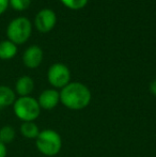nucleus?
I'll use <instances>...</instances> for the list:
<instances>
[{
	"label": "nucleus",
	"mask_w": 156,
	"mask_h": 157,
	"mask_svg": "<svg viewBox=\"0 0 156 157\" xmlns=\"http://www.w3.org/2000/svg\"><path fill=\"white\" fill-rule=\"evenodd\" d=\"M92 94L86 85L73 81L60 91V103L70 110H82L90 105Z\"/></svg>",
	"instance_id": "f257e3e1"
},
{
	"label": "nucleus",
	"mask_w": 156,
	"mask_h": 157,
	"mask_svg": "<svg viewBox=\"0 0 156 157\" xmlns=\"http://www.w3.org/2000/svg\"><path fill=\"white\" fill-rule=\"evenodd\" d=\"M36 147L44 156L54 157L58 155L62 149V138L55 129L46 128L40 132L36 139Z\"/></svg>",
	"instance_id": "f03ea898"
},
{
	"label": "nucleus",
	"mask_w": 156,
	"mask_h": 157,
	"mask_svg": "<svg viewBox=\"0 0 156 157\" xmlns=\"http://www.w3.org/2000/svg\"><path fill=\"white\" fill-rule=\"evenodd\" d=\"M38 99L32 96H23L16 98L13 104L14 114L23 122H34L41 114Z\"/></svg>",
	"instance_id": "7ed1b4c3"
},
{
	"label": "nucleus",
	"mask_w": 156,
	"mask_h": 157,
	"mask_svg": "<svg viewBox=\"0 0 156 157\" xmlns=\"http://www.w3.org/2000/svg\"><path fill=\"white\" fill-rule=\"evenodd\" d=\"M32 26L31 23L26 17H17L9 24L6 28V35L9 41L14 44H24L28 41L31 35Z\"/></svg>",
	"instance_id": "20e7f679"
},
{
	"label": "nucleus",
	"mask_w": 156,
	"mask_h": 157,
	"mask_svg": "<svg viewBox=\"0 0 156 157\" xmlns=\"http://www.w3.org/2000/svg\"><path fill=\"white\" fill-rule=\"evenodd\" d=\"M47 79L54 89H62L71 82V71L65 64L55 63L48 68Z\"/></svg>",
	"instance_id": "39448f33"
},
{
	"label": "nucleus",
	"mask_w": 156,
	"mask_h": 157,
	"mask_svg": "<svg viewBox=\"0 0 156 157\" xmlns=\"http://www.w3.org/2000/svg\"><path fill=\"white\" fill-rule=\"evenodd\" d=\"M57 23L56 13L50 9H43L36 14L34 25L36 29L42 33H47L54 29Z\"/></svg>",
	"instance_id": "423d86ee"
},
{
	"label": "nucleus",
	"mask_w": 156,
	"mask_h": 157,
	"mask_svg": "<svg viewBox=\"0 0 156 157\" xmlns=\"http://www.w3.org/2000/svg\"><path fill=\"white\" fill-rule=\"evenodd\" d=\"M38 103L41 109L52 110L60 103V92L56 89H46L41 92L38 97Z\"/></svg>",
	"instance_id": "0eeeda50"
},
{
	"label": "nucleus",
	"mask_w": 156,
	"mask_h": 157,
	"mask_svg": "<svg viewBox=\"0 0 156 157\" xmlns=\"http://www.w3.org/2000/svg\"><path fill=\"white\" fill-rule=\"evenodd\" d=\"M43 61V50L36 45H32L25 50L23 55V62L28 68H36Z\"/></svg>",
	"instance_id": "6e6552de"
},
{
	"label": "nucleus",
	"mask_w": 156,
	"mask_h": 157,
	"mask_svg": "<svg viewBox=\"0 0 156 157\" xmlns=\"http://www.w3.org/2000/svg\"><path fill=\"white\" fill-rule=\"evenodd\" d=\"M34 90V81L29 76H21L17 79L15 83V93L18 94L19 97L30 96Z\"/></svg>",
	"instance_id": "1a4fd4ad"
},
{
	"label": "nucleus",
	"mask_w": 156,
	"mask_h": 157,
	"mask_svg": "<svg viewBox=\"0 0 156 157\" xmlns=\"http://www.w3.org/2000/svg\"><path fill=\"white\" fill-rule=\"evenodd\" d=\"M16 101V93L8 86H0V109L13 106Z\"/></svg>",
	"instance_id": "9d476101"
},
{
	"label": "nucleus",
	"mask_w": 156,
	"mask_h": 157,
	"mask_svg": "<svg viewBox=\"0 0 156 157\" xmlns=\"http://www.w3.org/2000/svg\"><path fill=\"white\" fill-rule=\"evenodd\" d=\"M17 54V46L11 41L0 42V59L1 60H10L14 58Z\"/></svg>",
	"instance_id": "9b49d317"
},
{
	"label": "nucleus",
	"mask_w": 156,
	"mask_h": 157,
	"mask_svg": "<svg viewBox=\"0 0 156 157\" xmlns=\"http://www.w3.org/2000/svg\"><path fill=\"white\" fill-rule=\"evenodd\" d=\"M21 134L27 139H36L40 134V128L36 122H23L19 127Z\"/></svg>",
	"instance_id": "f8f14e48"
},
{
	"label": "nucleus",
	"mask_w": 156,
	"mask_h": 157,
	"mask_svg": "<svg viewBox=\"0 0 156 157\" xmlns=\"http://www.w3.org/2000/svg\"><path fill=\"white\" fill-rule=\"evenodd\" d=\"M15 137H16V130L13 126L6 125L0 128V142H2L3 144L6 145L13 142Z\"/></svg>",
	"instance_id": "ddd939ff"
},
{
	"label": "nucleus",
	"mask_w": 156,
	"mask_h": 157,
	"mask_svg": "<svg viewBox=\"0 0 156 157\" xmlns=\"http://www.w3.org/2000/svg\"><path fill=\"white\" fill-rule=\"evenodd\" d=\"M67 9H71V10H80V9L85 8L87 6L88 1L89 0H60Z\"/></svg>",
	"instance_id": "4468645a"
},
{
	"label": "nucleus",
	"mask_w": 156,
	"mask_h": 157,
	"mask_svg": "<svg viewBox=\"0 0 156 157\" xmlns=\"http://www.w3.org/2000/svg\"><path fill=\"white\" fill-rule=\"evenodd\" d=\"M9 4L16 11H25L31 4V0H9Z\"/></svg>",
	"instance_id": "2eb2a0df"
},
{
	"label": "nucleus",
	"mask_w": 156,
	"mask_h": 157,
	"mask_svg": "<svg viewBox=\"0 0 156 157\" xmlns=\"http://www.w3.org/2000/svg\"><path fill=\"white\" fill-rule=\"evenodd\" d=\"M9 6V0H0V15L3 14Z\"/></svg>",
	"instance_id": "dca6fc26"
},
{
	"label": "nucleus",
	"mask_w": 156,
	"mask_h": 157,
	"mask_svg": "<svg viewBox=\"0 0 156 157\" xmlns=\"http://www.w3.org/2000/svg\"><path fill=\"white\" fill-rule=\"evenodd\" d=\"M6 154H8L6 145L3 144L2 142H0V157H6Z\"/></svg>",
	"instance_id": "f3484780"
},
{
	"label": "nucleus",
	"mask_w": 156,
	"mask_h": 157,
	"mask_svg": "<svg viewBox=\"0 0 156 157\" xmlns=\"http://www.w3.org/2000/svg\"><path fill=\"white\" fill-rule=\"evenodd\" d=\"M150 92L152 93L154 96H156V79H154V80L152 81V82L150 83Z\"/></svg>",
	"instance_id": "a211bd4d"
}]
</instances>
